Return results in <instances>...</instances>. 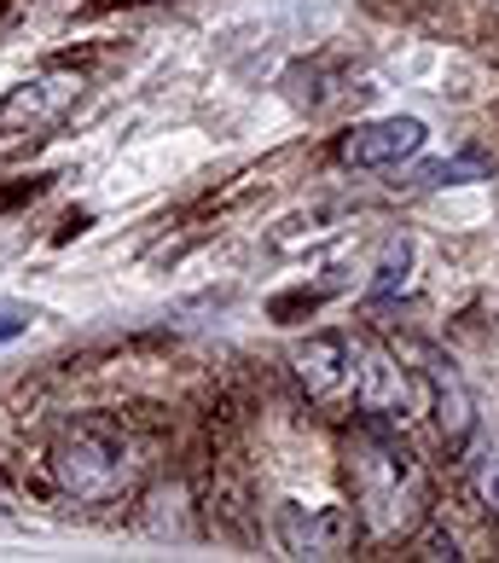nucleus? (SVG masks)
<instances>
[{"mask_svg":"<svg viewBox=\"0 0 499 563\" xmlns=\"http://www.w3.org/2000/svg\"><path fill=\"white\" fill-rule=\"evenodd\" d=\"M355 483H361V517L372 534H401L419 523L424 506V471L395 435H361L355 442Z\"/></svg>","mask_w":499,"mask_h":563,"instance_id":"1","label":"nucleus"},{"mask_svg":"<svg viewBox=\"0 0 499 563\" xmlns=\"http://www.w3.org/2000/svg\"><path fill=\"white\" fill-rule=\"evenodd\" d=\"M53 476L65 483L76 499H106L122 488L129 476V442L99 424H76L53 442Z\"/></svg>","mask_w":499,"mask_h":563,"instance_id":"2","label":"nucleus"},{"mask_svg":"<svg viewBox=\"0 0 499 563\" xmlns=\"http://www.w3.org/2000/svg\"><path fill=\"white\" fill-rule=\"evenodd\" d=\"M430 145V122L412 117V111H389V117H372V122H355L343 134V163L355 169H401Z\"/></svg>","mask_w":499,"mask_h":563,"instance_id":"3","label":"nucleus"},{"mask_svg":"<svg viewBox=\"0 0 499 563\" xmlns=\"http://www.w3.org/2000/svg\"><path fill=\"white\" fill-rule=\"evenodd\" d=\"M355 401L366 412H378V419H407V412L424 407V395H419V384L407 378V366L395 361L389 349L361 343L355 349Z\"/></svg>","mask_w":499,"mask_h":563,"instance_id":"4","label":"nucleus"},{"mask_svg":"<svg viewBox=\"0 0 499 563\" xmlns=\"http://www.w3.org/2000/svg\"><path fill=\"white\" fill-rule=\"evenodd\" d=\"M348 534H355V523L343 506H302V499L279 506V547L290 558H343Z\"/></svg>","mask_w":499,"mask_h":563,"instance_id":"5","label":"nucleus"},{"mask_svg":"<svg viewBox=\"0 0 499 563\" xmlns=\"http://www.w3.org/2000/svg\"><path fill=\"white\" fill-rule=\"evenodd\" d=\"M290 366H297V378L308 384V395H320V401L355 384V349H348L343 331H314L308 343H297Z\"/></svg>","mask_w":499,"mask_h":563,"instance_id":"6","label":"nucleus"},{"mask_svg":"<svg viewBox=\"0 0 499 563\" xmlns=\"http://www.w3.org/2000/svg\"><path fill=\"white\" fill-rule=\"evenodd\" d=\"M430 412H435V430H442L447 448H459L470 435V395H465V384L453 378L447 366L430 372Z\"/></svg>","mask_w":499,"mask_h":563,"instance_id":"7","label":"nucleus"},{"mask_svg":"<svg viewBox=\"0 0 499 563\" xmlns=\"http://www.w3.org/2000/svg\"><path fill=\"white\" fill-rule=\"evenodd\" d=\"M76 88L81 81L76 76H65V70H53V76H41V81H30V88H18L7 106H0V117L7 122H35V117H53V111H65L70 99H76Z\"/></svg>","mask_w":499,"mask_h":563,"instance_id":"8","label":"nucleus"},{"mask_svg":"<svg viewBox=\"0 0 499 563\" xmlns=\"http://www.w3.org/2000/svg\"><path fill=\"white\" fill-rule=\"evenodd\" d=\"M412 239L407 233H395L389 244H384V256L372 262V279H366V297H395V290H407V279H412Z\"/></svg>","mask_w":499,"mask_h":563,"instance_id":"9","label":"nucleus"},{"mask_svg":"<svg viewBox=\"0 0 499 563\" xmlns=\"http://www.w3.org/2000/svg\"><path fill=\"white\" fill-rule=\"evenodd\" d=\"M476 494L488 499V511H499V448H488L476 459Z\"/></svg>","mask_w":499,"mask_h":563,"instance_id":"10","label":"nucleus"},{"mask_svg":"<svg viewBox=\"0 0 499 563\" xmlns=\"http://www.w3.org/2000/svg\"><path fill=\"white\" fill-rule=\"evenodd\" d=\"M35 325V308H18V302H0V343L7 338H24Z\"/></svg>","mask_w":499,"mask_h":563,"instance_id":"11","label":"nucleus"},{"mask_svg":"<svg viewBox=\"0 0 499 563\" xmlns=\"http://www.w3.org/2000/svg\"><path fill=\"white\" fill-rule=\"evenodd\" d=\"M424 558H459V540H453L447 529H430L424 534Z\"/></svg>","mask_w":499,"mask_h":563,"instance_id":"12","label":"nucleus"}]
</instances>
